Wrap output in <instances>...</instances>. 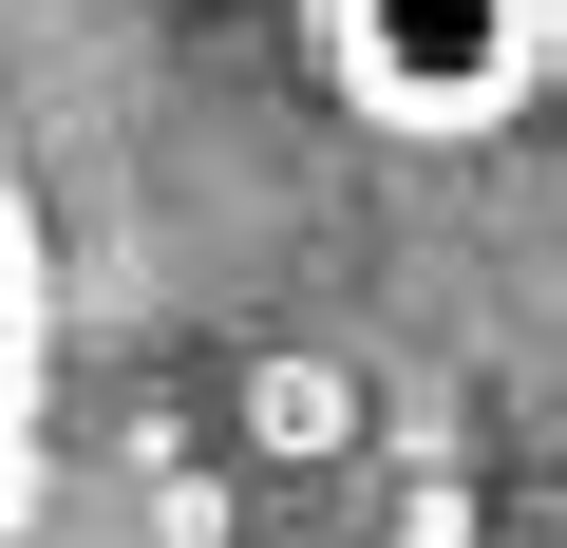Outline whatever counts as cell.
<instances>
[{"label":"cell","mask_w":567,"mask_h":548,"mask_svg":"<svg viewBox=\"0 0 567 548\" xmlns=\"http://www.w3.org/2000/svg\"><path fill=\"white\" fill-rule=\"evenodd\" d=\"M246 454H265V473H341V454H360V379L303 360V341L246 360Z\"/></svg>","instance_id":"cell-3"},{"label":"cell","mask_w":567,"mask_h":548,"mask_svg":"<svg viewBox=\"0 0 567 548\" xmlns=\"http://www.w3.org/2000/svg\"><path fill=\"white\" fill-rule=\"evenodd\" d=\"M39 379H58V246H39L20 133H0V510L39 492Z\"/></svg>","instance_id":"cell-2"},{"label":"cell","mask_w":567,"mask_h":548,"mask_svg":"<svg viewBox=\"0 0 567 548\" xmlns=\"http://www.w3.org/2000/svg\"><path fill=\"white\" fill-rule=\"evenodd\" d=\"M303 20H322L341 114L398 152H492L567 76V0H303Z\"/></svg>","instance_id":"cell-1"}]
</instances>
